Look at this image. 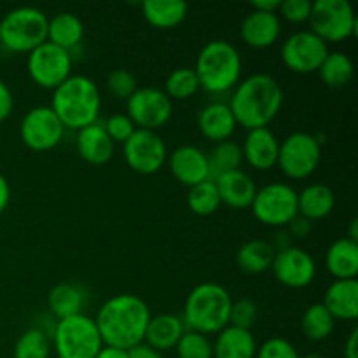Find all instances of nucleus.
Wrapping results in <instances>:
<instances>
[{
  "label": "nucleus",
  "instance_id": "obj_32",
  "mask_svg": "<svg viewBox=\"0 0 358 358\" xmlns=\"http://www.w3.org/2000/svg\"><path fill=\"white\" fill-rule=\"evenodd\" d=\"M322 83L331 90H341L352 83L355 76V65L352 58L343 51H329L327 58L318 69Z\"/></svg>",
  "mask_w": 358,
  "mask_h": 358
},
{
  "label": "nucleus",
  "instance_id": "obj_19",
  "mask_svg": "<svg viewBox=\"0 0 358 358\" xmlns=\"http://www.w3.org/2000/svg\"><path fill=\"white\" fill-rule=\"evenodd\" d=\"M280 35H282V20L278 13H261L252 9L241 21L240 37L248 48H271Z\"/></svg>",
  "mask_w": 358,
  "mask_h": 358
},
{
  "label": "nucleus",
  "instance_id": "obj_26",
  "mask_svg": "<svg viewBox=\"0 0 358 358\" xmlns=\"http://www.w3.org/2000/svg\"><path fill=\"white\" fill-rule=\"evenodd\" d=\"M86 303V290L76 283H58L48 294L49 315L55 320H63V318L84 313Z\"/></svg>",
  "mask_w": 358,
  "mask_h": 358
},
{
  "label": "nucleus",
  "instance_id": "obj_48",
  "mask_svg": "<svg viewBox=\"0 0 358 358\" xmlns=\"http://www.w3.org/2000/svg\"><path fill=\"white\" fill-rule=\"evenodd\" d=\"M271 243V247L275 248V252H280V250H285V248L292 247V238H290V234L287 233V231H278V233L275 234V240L269 241Z\"/></svg>",
  "mask_w": 358,
  "mask_h": 358
},
{
  "label": "nucleus",
  "instance_id": "obj_22",
  "mask_svg": "<svg viewBox=\"0 0 358 358\" xmlns=\"http://www.w3.org/2000/svg\"><path fill=\"white\" fill-rule=\"evenodd\" d=\"M76 149L86 163L101 166V164H107L112 159L115 143L108 138L103 124L94 122V124L86 126V128L77 131Z\"/></svg>",
  "mask_w": 358,
  "mask_h": 358
},
{
  "label": "nucleus",
  "instance_id": "obj_13",
  "mask_svg": "<svg viewBox=\"0 0 358 358\" xmlns=\"http://www.w3.org/2000/svg\"><path fill=\"white\" fill-rule=\"evenodd\" d=\"M20 136L34 152H48L59 145L65 136V128L49 105H38L23 115Z\"/></svg>",
  "mask_w": 358,
  "mask_h": 358
},
{
  "label": "nucleus",
  "instance_id": "obj_14",
  "mask_svg": "<svg viewBox=\"0 0 358 358\" xmlns=\"http://www.w3.org/2000/svg\"><path fill=\"white\" fill-rule=\"evenodd\" d=\"M329 55V45L310 30L294 31L280 49L283 65L294 73H315Z\"/></svg>",
  "mask_w": 358,
  "mask_h": 358
},
{
  "label": "nucleus",
  "instance_id": "obj_3",
  "mask_svg": "<svg viewBox=\"0 0 358 358\" xmlns=\"http://www.w3.org/2000/svg\"><path fill=\"white\" fill-rule=\"evenodd\" d=\"M63 128L79 129L98 122L101 110V94L96 83L87 76H70L52 91L51 105Z\"/></svg>",
  "mask_w": 358,
  "mask_h": 358
},
{
  "label": "nucleus",
  "instance_id": "obj_4",
  "mask_svg": "<svg viewBox=\"0 0 358 358\" xmlns=\"http://www.w3.org/2000/svg\"><path fill=\"white\" fill-rule=\"evenodd\" d=\"M231 306L233 297L226 287L213 282L199 283L185 299L182 320L187 331L203 336L219 334L229 325Z\"/></svg>",
  "mask_w": 358,
  "mask_h": 358
},
{
  "label": "nucleus",
  "instance_id": "obj_43",
  "mask_svg": "<svg viewBox=\"0 0 358 358\" xmlns=\"http://www.w3.org/2000/svg\"><path fill=\"white\" fill-rule=\"evenodd\" d=\"M313 2L310 0H282L278 7V16L294 24L306 23L310 20Z\"/></svg>",
  "mask_w": 358,
  "mask_h": 358
},
{
  "label": "nucleus",
  "instance_id": "obj_7",
  "mask_svg": "<svg viewBox=\"0 0 358 358\" xmlns=\"http://www.w3.org/2000/svg\"><path fill=\"white\" fill-rule=\"evenodd\" d=\"M51 345L58 358H96L103 348L94 318L86 313L56 320Z\"/></svg>",
  "mask_w": 358,
  "mask_h": 358
},
{
  "label": "nucleus",
  "instance_id": "obj_11",
  "mask_svg": "<svg viewBox=\"0 0 358 358\" xmlns=\"http://www.w3.org/2000/svg\"><path fill=\"white\" fill-rule=\"evenodd\" d=\"M72 65L73 59L70 52L48 41L28 52V76L44 90L55 91L59 84L65 83L72 76Z\"/></svg>",
  "mask_w": 358,
  "mask_h": 358
},
{
  "label": "nucleus",
  "instance_id": "obj_20",
  "mask_svg": "<svg viewBox=\"0 0 358 358\" xmlns=\"http://www.w3.org/2000/svg\"><path fill=\"white\" fill-rule=\"evenodd\" d=\"M213 182H215L217 191H219L220 203L234 210L250 208L252 201L255 198V192L259 189L255 185L254 178L247 171L241 170V168L220 175Z\"/></svg>",
  "mask_w": 358,
  "mask_h": 358
},
{
  "label": "nucleus",
  "instance_id": "obj_45",
  "mask_svg": "<svg viewBox=\"0 0 358 358\" xmlns=\"http://www.w3.org/2000/svg\"><path fill=\"white\" fill-rule=\"evenodd\" d=\"M14 108V98L10 93L9 86L0 79V122L6 121L10 114H13Z\"/></svg>",
  "mask_w": 358,
  "mask_h": 358
},
{
  "label": "nucleus",
  "instance_id": "obj_9",
  "mask_svg": "<svg viewBox=\"0 0 358 358\" xmlns=\"http://www.w3.org/2000/svg\"><path fill=\"white\" fill-rule=\"evenodd\" d=\"M322 142L317 135L296 131L280 142L276 166L290 180H304L320 166Z\"/></svg>",
  "mask_w": 358,
  "mask_h": 358
},
{
  "label": "nucleus",
  "instance_id": "obj_18",
  "mask_svg": "<svg viewBox=\"0 0 358 358\" xmlns=\"http://www.w3.org/2000/svg\"><path fill=\"white\" fill-rule=\"evenodd\" d=\"M243 161L254 170L269 171L276 166L280 150V140L269 128L248 129L241 143Z\"/></svg>",
  "mask_w": 358,
  "mask_h": 358
},
{
  "label": "nucleus",
  "instance_id": "obj_12",
  "mask_svg": "<svg viewBox=\"0 0 358 358\" xmlns=\"http://www.w3.org/2000/svg\"><path fill=\"white\" fill-rule=\"evenodd\" d=\"M126 114L136 129L157 131L173 115V101L159 87H138L126 100Z\"/></svg>",
  "mask_w": 358,
  "mask_h": 358
},
{
  "label": "nucleus",
  "instance_id": "obj_30",
  "mask_svg": "<svg viewBox=\"0 0 358 358\" xmlns=\"http://www.w3.org/2000/svg\"><path fill=\"white\" fill-rule=\"evenodd\" d=\"M84 38V23L73 13H58L48 21V42L65 49L73 51L83 45Z\"/></svg>",
  "mask_w": 358,
  "mask_h": 358
},
{
  "label": "nucleus",
  "instance_id": "obj_10",
  "mask_svg": "<svg viewBox=\"0 0 358 358\" xmlns=\"http://www.w3.org/2000/svg\"><path fill=\"white\" fill-rule=\"evenodd\" d=\"M252 213L269 227H287L297 213V191L285 182H271L257 189L250 205Z\"/></svg>",
  "mask_w": 358,
  "mask_h": 358
},
{
  "label": "nucleus",
  "instance_id": "obj_47",
  "mask_svg": "<svg viewBox=\"0 0 358 358\" xmlns=\"http://www.w3.org/2000/svg\"><path fill=\"white\" fill-rule=\"evenodd\" d=\"M345 358H358V329L350 332L348 339L345 343Z\"/></svg>",
  "mask_w": 358,
  "mask_h": 358
},
{
  "label": "nucleus",
  "instance_id": "obj_27",
  "mask_svg": "<svg viewBox=\"0 0 358 358\" xmlns=\"http://www.w3.org/2000/svg\"><path fill=\"white\" fill-rule=\"evenodd\" d=\"M257 348L252 331L227 325L217 334L213 343V358H255Z\"/></svg>",
  "mask_w": 358,
  "mask_h": 358
},
{
  "label": "nucleus",
  "instance_id": "obj_37",
  "mask_svg": "<svg viewBox=\"0 0 358 358\" xmlns=\"http://www.w3.org/2000/svg\"><path fill=\"white\" fill-rule=\"evenodd\" d=\"M49 355L51 338L37 327L24 331L14 345V358H49Z\"/></svg>",
  "mask_w": 358,
  "mask_h": 358
},
{
  "label": "nucleus",
  "instance_id": "obj_53",
  "mask_svg": "<svg viewBox=\"0 0 358 358\" xmlns=\"http://www.w3.org/2000/svg\"><path fill=\"white\" fill-rule=\"evenodd\" d=\"M301 358H327V357H324L322 353H308V355H304Z\"/></svg>",
  "mask_w": 358,
  "mask_h": 358
},
{
  "label": "nucleus",
  "instance_id": "obj_42",
  "mask_svg": "<svg viewBox=\"0 0 358 358\" xmlns=\"http://www.w3.org/2000/svg\"><path fill=\"white\" fill-rule=\"evenodd\" d=\"M255 358H301V355L289 339L269 338L257 348Z\"/></svg>",
  "mask_w": 358,
  "mask_h": 358
},
{
  "label": "nucleus",
  "instance_id": "obj_15",
  "mask_svg": "<svg viewBox=\"0 0 358 358\" xmlns=\"http://www.w3.org/2000/svg\"><path fill=\"white\" fill-rule=\"evenodd\" d=\"M122 154L126 164L140 175L157 173L168 159L164 140L156 131L147 129H135V133L122 143Z\"/></svg>",
  "mask_w": 358,
  "mask_h": 358
},
{
  "label": "nucleus",
  "instance_id": "obj_50",
  "mask_svg": "<svg viewBox=\"0 0 358 358\" xmlns=\"http://www.w3.org/2000/svg\"><path fill=\"white\" fill-rule=\"evenodd\" d=\"M282 0H255L252 2V9L261 10V13H278V7Z\"/></svg>",
  "mask_w": 358,
  "mask_h": 358
},
{
  "label": "nucleus",
  "instance_id": "obj_16",
  "mask_svg": "<svg viewBox=\"0 0 358 358\" xmlns=\"http://www.w3.org/2000/svg\"><path fill=\"white\" fill-rule=\"evenodd\" d=\"M271 269L275 278L289 289H306L317 276V262L313 255L294 245L276 252Z\"/></svg>",
  "mask_w": 358,
  "mask_h": 358
},
{
  "label": "nucleus",
  "instance_id": "obj_40",
  "mask_svg": "<svg viewBox=\"0 0 358 358\" xmlns=\"http://www.w3.org/2000/svg\"><path fill=\"white\" fill-rule=\"evenodd\" d=\"M257 317H259V308L252 299L233 301V306H231V315H229V325L250 331V329L255 325V322H257Z\"/></svg>",
  "mask_w": 358,
  "mask_h": 358
},
{
  "label": "nucleus",
  "instance_id": "obj_51",
  "mask_svg": "<svg viewBox=\"0 0 358 358\" xmlns=\"http://www.w3.org/2000/svg\"><path fill=\"white\" fill-rule=\"evenodd\" d=\"M96 358H129V353L126 350L112 348V346H103L98 353Z\"/></svg>",
  "mask_w": 358,
  "mask_h": 358
},
{
  "label": "nucleus",
  "instance_id": "obj_24",
  "mask_svg": "<svg viewBox=\"0 0 358 358\" xmlns=\"http://www.w3.org/2000/svg\"><path fill=\"white\" fill-rule=\"evenodd\" d=\"M185 331L187 329L182 317L171 313L156 315V317H150L143 343L159 353L170 352V350H175Z\"/></svg>",
  "mask_w": 358,
  "mask_h": 358
},
{
  "label": "nucleus",
  "instance_id": "obj_39",
  "mask_svg": "<svg viewBox=\"0 0 358 358\" xmlns=\"http://www.w3.org/2000/svg\"><path fill=\"white\" fill-rule=\"evenodd\" d=\"M107 90L117 100H128L136 90V77L126 69H115L107 76Z\"/></svg>",
  "mask_w": 358,
  "mask_h": 358
},
{
  "label": "nucleus",
  "instance_id": "obj_33",
  "mask_svg": "<svg viewBox=\"0 0 358 358\" xmlns=\"http://www.w3.org/2000/svg\"><path fill=\"white\" fill-rule=\"evenodd\" d=\"M334 327L336 320L322 303L310 304L301 317V331H303L304 338L310 341H325L327 338H331Z\"/></svg>",
  "mask_w": 358,
  "mask_h": 358
},
{
  "label": "nucleus",
  "instance_id": "obj_8",
  "mask_svg": "<svg viewBox=\"0 0 358 358\" xmlns=\"http://www.w3.org/2000/svg\"><path fill=\"white\" fill-rule=\"evenodd\" d=\"M310 31L325 44H339L357 34V16L348 0H317L310 14Z\"/></svg>",
  "mask_w": 358,
  "mask_h": 358
},
{
  "label": "nucleus",
  "instance_id": "obj_29",
  "mask_svg": "<svg viewBox=\"0 0 358 358\" xmlns=\"http://www.w3.org/2000/svg\"><path fill=\"white\" fill-rule=\"evenodd\" d=\"M140 7L147 23L157 30L178 27L189 13V3L184 0H145Z\"/></svg>",
  "mask_w": 358,
  "mask_h": 358
},
{
  "label": "nucleus",
  "instance_id": "obj_25",
  "mask_svg": "<svg viewBox=\"0 0 358 358\" xmlns=\"http://www.w3.org/2000/svg\"><path fill=\"white\" fill-rule=\"evenodd\" d=\"M336 206V194L327 184L306 185L301 192H297V213L310 222L322 220L332 213Z\"/></svg>",
  "mask_w": 358,
  "mask_h": 358
},
{
  "label": "nucleus",
  "instance_id": "obj_1",
  "mask_svg": "<svg viewBox=\"0 0 358 358\" xmlns=\"http://www.w3.org/2000/svg\"><path fill=\"white\" fill-rule=\"evenodd\" d=\"M149 304L135 294H119L101 304L94 317L103 346L126 350L142 345L150 322Z\"/></svg>",
  "mask_w": 358,
  "mask_h": 358
},
{
  "label": "nucleus",
  "instance_id": "obj_31",
  "mask_svg": "<svg viewBox=\"0 0 358 358\" xmlns=\"http://www.w3.org/2000/svg\"><path fill=\"white\" fill-rule=\"evenodd\" d=\"M275 248L266 240H248L240 247L236 254V262L240 269L248 275H261L271 269L275 259Z\"/></svg>",
  "mask_w": 358,
  "mask_h": 358
},
{
  "label": "nucleus",
  "instance_id": "obj_34",
  "mask_svg": "<svg viewBox=\"0 0 358 358\" xmlns=\"http://www.w3.org/2000/svg\"><path fill=\"white\" fill-rule=\"evenodd\" d=\"M208 164H210V178L215 180L217 177L229 171L240 170L243 164V154H241V147L233 140H226V142L215 143L208 154Z\"/></svg>",
  "mask_w": 358,
  "mask_h": 358
},
{
  "label": "nucleus",
  "instance_id": "obj_23",
  "mask_svg": "<svg viewBox=\"0 0 358 358\" xmlns=\"http://www.w3.org/2000/svg\"><path fill=\"white\" fill-rule=\"evenodd\" d=\"M322 304L334 320L353 322L358 317V282L357 280H334L325 289Z\"/></svg>",
  "mask_w": 358,
  "mask_h": 358
},
{
  "label": "nucleus",
  "instance_id": "obj_2",
  "mask_svg": "<svg viewBox=\"0 0 358 358\" xmlns=\"http://www.w3.org/2000/svg\"><path fill=\"white\" fill-rule=\"evenodd\" d=\"M283 87L269 73H252L240 80L227 101L238 126L245 129L268 128L283 107Z\"/></svg>",
  "mask_w": 358,
  "mask_h": 358
},
{
  "label": "nucleus",
  "instance_id": "obj_46",
  "mask_svg": "<svg viewBox=\"0 0 358 358\" xmlns=\"http://www.w3.org/2000/svg\"><path fill=\"white\" fill-rule=\"evenodd\" d=\"M129 358H163L159 352H156V350H152L150 346H147L145 343H142V345L135 346V348L129 350Z\"/></svg>",
  "mask_w": 358,
  "mask_h": 358
},
{
  "label": "nucleus",
  "instance_id": "obj_5",
  "mask_svg": "<svg viewBox=\"0 0 358 358\" xmlns=\"http://www.w3.org/2000/svg\"><path fill=\"white\" fill-rule=\"evenodd\" d=\"M241 70L243 62L240 51L224 38L206 42L196 58L194 72L199 80V90L210 94L233 91L241 80Z\"/></svg>",
  "mask_w": 358,
  "mask_h": 358
},
{
  "label": "nucleus",
  "instance_id": "obj_36",
  "mask_svg": "<svg viewBox=\"0 0 358 358\" xmlns=\"http://www.w3.org/2000/svg\"><path fill=\"white\" fill-rule=\"evenodd\" d=\"M220 198L217 185L213 180H205L201 184L194 185L189 189L187 194V206L192 213L199 217L213 215L220 208Z\"/></svg>",
  "mask_w": 358,
  "mask_h": 358
},
{
  "label": "nucleus",
  "instance_id": "obj_35",
  "mask_svg": "<svg viewBox=\"0 0 358 358\" xmlns=\"http://www.w3.org/2000/svg\"><path fill=\"white\" fill-rule=\"evenodd\" d=\"M163 91L171 101H184L187 98L194 96L199 91V80L196 77L194 69L180 66V69L171 70L170 76L166 77Z\"/></svg>",
  "mask_w": 358,
  "mask_h": 358
},
{
  "label": "nucleus",
  "instance_id": "obj_38",
  "mask_svg": "<svg viewBox=\"0 0 358 358\" xmlns=\"http://www.w3.org/2000/svg\"><path fill=\"white\" fill-rule=\"evenodd\" d=\"M175 350L177 358H213V343L194 331H185Z\"/></svg>",
  "mask_w": 358,
  "mask_h": 358
},
{
  "label": "nucleus",
  "instance_id": "obj_21",
  "mask_svg": "<svg viewBox=\"0 0 358 358\" xmlns=\"http://www.w3.org/2000/svg\"><path fill=\"white\" fill-rule=\"evenodd\" d=\"M236 128V119L226 101H212L199 110L198 129L210 142L220 143L231 140Z\"/></svg>",
  "mask_w": 358,
  "mask_h": 358
},
{
  "label": "nucleus",
  "instance_id": "obj_52",
  "mask_svg": "<svg viewBox=\"0 0 358 358\" xmlns=\"http://www.w3.org/2000/svg\"><path fill=\"white\" fill-rule=\"evenodd\" d=\"M348 240L352 241H357L358 240V219H352V222H350V231H348Z\"/></svg>",
  "mask_w": 358,
  "mask_h": 358
},
{
  "label": "nucleus",
  "instance_id": "obj_28",
  "mask_svg": "<svg viewBox=\"0 0 358 358\" xmlns=\"http://www.w3.org/2000/svg\"><path fill=\"white\" fill-rule=\"evenodd\" d=\"M325 268L336 280H357L358 243L339 238L325 252Z\"/></svg>",
  "mask_w": 358,
  "mask_h": 358
},
{
  "label": "nucleus",
  "instance_id": "obj_17",
  "mask_svg": "<svg viewBox=\"0 0 358 358\" xmlns=\"http://www.w3.org/2000/svg\"><path fill=\"white\" fill-rule=\"evenodd\" d=\"M168 168L170 173L185 187H194L210 178L208 154L196 145H180L168 152Z\"/></svg>",
  "mask_w": 358,
  "mask_h": 358
},
{
  "label": "nucleus",
  "instance_id": "obj_41",
  "mask_svg": "<svg viewBox=\"0 0 358 358\" xmlns=\"http://www.w3.org/2000/svg\"><path fill=\"white\" fill-rule=\"evenodd\" d=\"M103 128L112 142L124 143L126 140L135 133L136 126L133 124V121L128 117V114H112L108 115L107 121L103 122Z\"/></svg>",
  "mask_w": 358,
  "mask_h": 358
},
{
  "label": "nucleus",
  "instance_id": "obj_6",
  "mask_svg": "<svg viewBox=\"0 0 358 358\" xmlns=\"http://www.w3.org/2000/svg\"><path fill=\"white\" fill-rule=\"evenodd\" d=\"M48 21L37 7H17L0 20V44L9 52H31L48 41Z\"/></svg>",
  "mask_w": 358,
  "mask_h": 358
},
{
  "label": "nucleus",
  "instance_id": "obj_44",
  "mask_svg": "<svg viewBox=\"0 0 358 358\" xmlns=\"http://www.w3.org/2000/svg\"><path fill=\"white\" fill-rule=\"evenodd\" d=\"M311 231H313V222H310V220L301 215L290 220V224L287 226V233L290 234L292 240H306L311 234Z\"/></svg>",
  "mask_w": 358,
  "mask_h": 358
},
{
  "label": "nucleus",
  "instance_id": "obj_49",
  "mask_svg": "<svg viewBox=\"0 0 358 358\" xmlns=\"http://www.w3.org/2000/svg\"><path fill=\"white\" fill-rule=\"evenodd\" d=\"M9 201H10L9 182H7V178L0 173V215L6 212V208L9 206Z\"/></svg>",
  "mask_w": 358,
  "mask_h": 358
}]
</instances>
